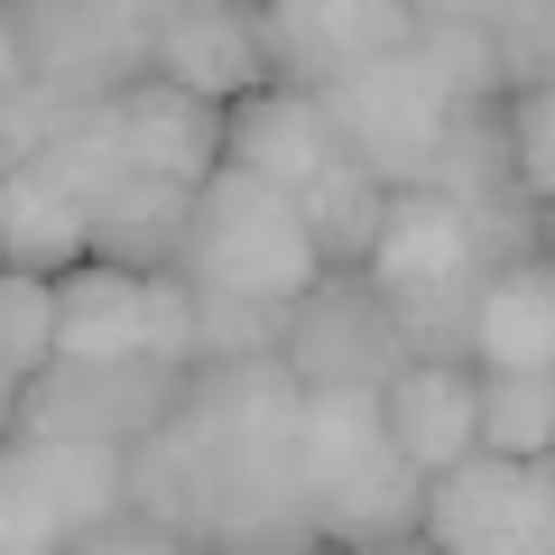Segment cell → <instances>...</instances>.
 <instances>
[{"label": "cell", "mask_w": 555, "mask_h": 555, "mask_svg": "<svg viewBox=\"0 0 555 555\" xmlns=\"http://www.w3.org/2000/svg\"><path fill=\"white\" fill-rule=\"evenodd\" d=\"M297 408L306 379L287 361H214L185 389L204 463H214V555H315V491L297 463Z\"/></svg>", "instance_id": "obj_1"}, {"label": "cell", "mask_w": 555, "mask_h": 555, "mask_svg": "<svg viewBox=\"0 0 555 555\" xmlns=\"http://www.w3.org/2000/svg\"><path fill=\"white\" fill-rule=\"evenodd\" d=\"M389 297L398 334H408L416 361H473V334H481V287H491V259H481L463 204H444L436 185H408L389 195V222H379V250L361 269Z\"/></svg>", "instance_id": "obj_2"}, {"label": "cell", "mask_w": 555, "mask_h": 555, "mask_svg": "<svg viewBox=\"0 0 555 555\" xmlns=\"http://www.w3.org/2000/svg\"><path fill=\"white\" fill-rule=\"evenodd\" d=\"M185 278L222 287V297H278L306 306L324 287L315 232H306L297 195L287 185H259L250 167H222L195 204V241H185Z\"/></svg>", "instance_id": "obj_3"}, {"label": "cell", "mask_w": 555, "mask_h": 555, "mask_svg": "<svg viewBox=\"0 0 555 555\" xmlns=\"http://www.w3.org/2000/svg\"><path fill=\"white\" fill-rule=\"evenodd\" d=\"M10 38L28 47L38 83H56L65 102H120L158 75V28H167V0H47V10H10Z\"/></svg>", "instance_id": "obj_4"}, {"label": "cell", "mask_w": 555, "mask_h": 555, "mask_svg": "<svg viewBox=\"0 0 555 555\" xmlns=\"http://www.w3.org/2000/svg\"><path fill=\"white\" fill-rule=\"evenodd\" d=\"M195 379L167 361H56L28 398H10V444H139L185 408Z\"/></svg>", "instance_id": "obj_5"}, {"label": "cell", "mask_w": 555, "mask_h": 555, "mask_svg": "<svg viewBox=\"0 0 555 555\" xmlns=\"http://www.w3.org/2000/svg\"><path fill=\"white\" fill-rule=\"evenodd\" d=\"M324 120H334V149L352 167H371L389 195H408V185H426V167H436L444 149V93L426 75H416V56H379L361 65L352 83H334V93H315Z\"/></svg>", "instance_id": "obj_6"}, {"label": "cell", "mask_w": 555, "mask_h": 555, "mask_svg": "<svg viewBox=\"0 0 555 555\" xmlns=\"http://www.w3.org/2000/svg\"><path fill=\"white\" fill-rule=\"evenodd\" d=\"M259 38H269L278 93H334L361 65L408 56L416 0H278V10H259Z\"/></svg>", "instance_id": "obj_7"}, {"label": "cell", "mask_w": 555, "mask_h": 555, "mask_svg": "<svg viewBox=\"0 0 555 555\" xmlns=\"http://www.w3.org/2000/svg\"><path fill=\"white\" fill-rule=\"evenodd\" d=\"M408 334H398L389 297H379L371 278H324L315 297L297 306V334H287V371L306 379V389H398V371H408Z\"/></svg>", "instance_id": "obj_8"}, {"label": "cell", "mask_w": 555, "mask_h": 555, "mask_svg": "<svg viewBox=\"0 0 555 555\" xmlns=\"http://www.w3.org/2000/svg\"><path fill=\"white\" fill-rule=\"evenodd\" d=\"M426 546H473V537H528L555 555V454L509 463V454H463L454 473L426 481Z\"/></svg>", "instance_id": "obj_9"}, {"label": "cell", "mask_w": 555, "mask_h": 555, "mask_svg": "<svg viewBox=\"0 0 555 555\" xmlns=\"http://www.w3.org/2000/svg\"><path fill=\"white\" fill-rule=\"evenodd\" d=\"M158 75L185 83L195 102H250L269 93V38H259V10H232V0H167L158 28Z\"/></svg>", "instance_id": "obj_10"}, {"label": "cell", "mask_w": 555, "mask_h": 555, "mask_svg": "<svg viewBox=\"0 0 555 555\" xmlns=\"http://www.w3.org/2000/svg\"><path fill=\"white\" fill-rule=\"evenodd\" d=\"M120 149H130L139 177L214 185L222 158H232V112H222V102H195L167 75H149L139 93H120Z\"/></svg>", "instance_id": "obj_11"}, {"label": "cell", "mask_w": 555, "mask_h": 555, "mask_svg": "<svg viewBox=\"0 0 555 555\" xmlns=\"http://www.w3.org/2000/svg\"><path fill=\"white\" fill-rule=\"evenodd\" d=\"M389 444L426 481L481 454V361H408L389 389Z\"/></svg>", "instance_id": "obj_12"}, {"label": "cell", "mask_w": 555, "mask_h": 555, "mask_svg": "<svg viewBox=\"0 0 555 555\" xmlns=\"http://www.w3.org/2000/svg\"><path fill=\"white\" fill-rule=\"evenodd\" d=\"M343 149H334V120H324V102L315 93H250V102H232V158L222 167H250L259 185H315L324 167H334Z\"/></svg>", "instance_id": "obj_13"}, {"label": "cell", "mask_w": 555, "mask_h": 555, "mask_svg": "<svg viewBox=\"0 0 555 555\" xmlns=\"http://www.w3.org/2000/svg\"><path fill=\"white\" fill-rule=\"evenodd\" d=\"M195 204H204V185H177V177H130V185H120V195L93 214V259H102V269H130V278L185 269V241H195Z\"/></svg>", "instance_id": "obj_14"}, {"label": "cell", "mask_w": 555, "mask_h": 555, "mask_svg": "<svg viewBox=\"0 0 555 555\" xmlns=\"http://www.w3.org/2000/svg\"><path fill=\"white\" fill-rule=\"evenodd\" d=\"M0 250H10V269H28V278L56 287V278H75L83 259H93V214H83L47 167H10V177H0Z\"/></svg>", "instance_id": "obj_15"}, {"label": "cell", "mask_w": 555, "mask_h": 555, "mask_svg": "<svg viewBox=\"0 0 555 555\" xmlns=\"http://www.w3.org/2000/svg\"><path fill=\"white\" fill-rule=\"evenodd\" d=\"M408 56H416V75L444 93V112H491V102H509L500 47H491V10H481V0H416Z\"/></svg>", "instance_id": "obj_16"}, {"label": "cell", "mask_w": 555, "mask_h": 555, "mask_svg": "<svg viewBox=\"0 0 555 555\" xmlns=\"http://www.w3.org/2000/svg\"><path fill=\"white\" fill-rule=\"evenodd\" d=\"M315 528L324 546H389V537H416L426 528V473H416L398 444H379L361 473H343L334 491H315Z\"/></svg>", "instance_id": "obj_17"}, {"label": "cell", "mask_w": 555, "mask_h": 555, "mask_svg": "<svg viewBox=\"0 0 555 555\" xmlns=\"http://www.w3.org/2000/svg\"><path fill=\"white\" fill-rule=\"evenodd\" d=\"M56 361H149V297L130 269L83 259L56 278Z\"/></svg>", "instance_id": "obj_18"}, {"label": "cell", "mask_w": 555, "mask_h": 555, "mask_svg": "<svg viewBox=\"0 0 555 555\" xmlns=\"http://www.w3.org/2000/svg\"><path fill=\"white\" fill-rule=\"evenodd\" d=\"M473 361L481 371H546L555 379V259H509L481 287Z\"/></svg>", "instance_id": "obj_19"}, {"label": "cell", "mask_w": 555, "mask_h": 555, "mask_svg": "<svg viewBox=\"0 0 555 555\" xmlns=\"http://www.w3.org/2000/svg\"><path fill=\"white\" fill-rule=\"evenodd\" d=\"M130 509L158 518V528H177V537H214V463H204L185 408L167 416L158 436L130 444Z\"/></svg>", "instance_id": "obj_20"}, {"label": "cell", "mask_w": 555, "mask_h": 555, "mask_svg": "<svg viewBox=\"0 0 555 555\" xmlns=\"http://www.w3.org/2000/svg\"><path fill=\"white\" fill-rule=\"evenodd\" d=\"M297 214H306V232H315L324 278H352V269H371V250H379V222H389V185H379L371 167L334 158L315 185H297Z\"/></svg>", "instance_id": "obj_21"}, {"label": "cell", "mask_w": 555, "mask_h": 555, "mask_svg": "<svg viewBox=\"0 0 555 555\" xmlns=\"http://www.w3.org/2000/svg\"><path fill=\"white\" fill-rule=\"evenodd\" d=\"M389 444V398L379 389H306L297 408V463H306V491H334L343 473Z\"/></svg>", "instance_id": "obj_22"}, {"label": "cell", "mask_w": 555, "mask_h": 555, "mask_svg": "<svg viewBox=\"0 0 555 555\" xmlns=\"http://www.w3.org/2000/svg\"><path fill=\"white\" fill-rule=\"evenodd\" d=\"M28 454H38V473H47L75 537L130 509V444H28Z\"/></svg>", "instance_id": "obj_23"}, {"label": "cell", "mask_w": 555, "mask_h": 555, "mask_svg": "<svg viewBox=\"0 0 555 555\" xmlns=\"http://www.w3.org/2000/svg\"><path fill=\"white\" fill-rule=\"evenodd\" d=\"M481 454H509V463L555 454V379L546 371H481Z\"/></svg>", "instance_id": "obj_24"}, {"label": "cell", "mask_w": 555, "mask_h": 555, "mask_svg": "<svg viewBox=\"0 0 555 555\" xmlns=\"http://www.w3.org/2000/svg\"><path fill=\"white\" fill-rule=\"evenodd\" d=\"M47 371H56V287L10 269L0 278V389L28 398Z\"/></svg>", "instance_id": "obj_25"}, {"label": "cell", "mask_w": 555, "mask_h": 555, "mask_svg": "<svg viewBox=\"0 0 555 555\" xmlns=\"http://www.w3.org/2000/svg\"><path fill=\"white\" fill-rule=\"evenodd\" d=\"M65 546H75V528H65L38 454L10 444V463H0V555H65Z\"/></svg>", "instance_id": "obj_26"}, {"label": "cell", "mask_w": 555, "mask_h": 555, "mask_svg": "<svg viewBox=\"0 0 555 555\" xmlns=\"http://www.w3.org/2000/svg\"><path fill=\"white\" fill-rule=\"evenodd\" d=\"M287 334H297V306L204 287V371L214 361H287Z\"/></svg>", "instance_id": "obj_27"}, {"label": "cell", "mask_w": 555, "mask_h": 555, "mask_svg": "<svg viewBox=\"0 0 555 555\" xmlns=\"http://www.w3.org/2000/svg\"><path fill=\"white\" fill-rule=\"evenodd\" d=\"M491 47H500L509 102L555 93V0H491Z\"/></svg>", "instance_id": "obj_28"}, {"label": "cell", "mask_w": 555, "mask_h": 555, "mask_svg": "<svg viewBox=\"0 0 555 555\" xmlns=\"http://www.w3.org/2000/svg\"><path fill=\"white\" fill-rule=\"evenodd\" d=\"M139 297H149V361L195 379L204 371V287L185 269H158V278H139Z\"/></svg>", "instance_id": "obj_29"}, {"label": "cell", "mask_w": 555, "mask_h": 555, "mask_svg": "<svg viewBox=\"0 0 555 555\" xmlns=\"http://www.w3.org/2000/svg\"><path fill=\"white\" fill-rule=\"evenodd\" d=\"M65 112H75V102H65L56 83H28V93H10V102H0V158H10V167H38L47 149L65 139Z\"/></svg>", "instance_id": "obj_30"}, {"label": "cell", "mask_w": 555, "mask_h": 555, "mask_svg": "<svg viewBox=\"0 0 555 555\" xmlns=\"http://www.w3.org/2000/svg\"><path fill=\"white\" fill-rule=\"evenodd\" d=\"M509 158H518V195L546 214L555 204V93L509 102Z\"/></svg>", "instance_id": "obj_31"}, {"label": "cell", "mask_w": 555, "mask_h": 555, "mask_svg": "<svg viewBox=\"0 0 555 555\" xmlns=\"http://www.w3.org/2000/svg\"><path fill=\"white\" fill-rule=\"evenodd\" d=\"M65 555H214V546H204V537L158 528V518H139V509H120V518H102V528H83Z\"/></svg>", "instance_id": "obj_32"}, {"label": "cell", "mask_w": 555, "mask_h": 555, "mask_svg": "<svg viewBox=\"0 0 555 555\" xmlns=\"http://www.w3.org/2000/svg\"><path fill=\"white\" fill-rule=\"evenodd\" d=\"M436 555H546V546H528V537H473V546H436Z\"/></svg>", "instance_id": "obj_33"}, {"label": "cell", "mask_w": 555, "mask_h": 555, "mask_svg": "<svg viewBox=\"0 0 555 555\" xmlns=\"http://www.w3.org/2000/svg\"><path fill=\"white\" fill-rule=\"evenodd\" d=\"M361 555H436L426 537H389V546H361Z\"/></svg>", "instance_id": "obj_34"}, {"label": "cell", "mask_w": 555, "mask_h": 555, "mask_svg": "<svg viewBox=\"0 0 555 555\" xmlns=\"http://www.w3.org/2000/svg\"><path fill=\"white\" fill-rule=\"evenodd\" d=\"M537 241H546V259H555V204H546V214H537Z\"/></svg>", "instance_id": "obj_35"}, {"label": "cell", "mask_w": 555, "mask_h": 555, "mask_svg": "<svg viewBox=\"0 0 555 555\" xmlns=\"http://www.w3.org/2000/svg\"><path fill=\"white\" fill-rule=\"evenodd\" d=\"M315 555H352V546H315Z\"/></svg>", "instance_id": "obj_36"}]
</instances>
